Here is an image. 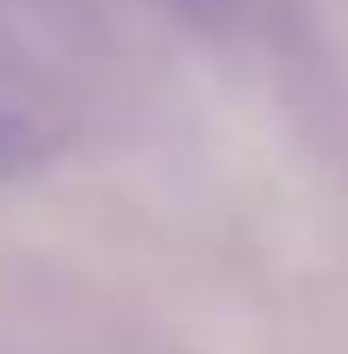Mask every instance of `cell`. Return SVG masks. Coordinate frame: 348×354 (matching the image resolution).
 Here are the masks:
<instances>
[{"label": "cell", "instance_id": "6da1fadb", "mask_svg": "<svg viewBox=\"0 0 348 354\" xmlns=\"http://www.w3.org/2000/svg\"><path fill=\"white\" fill-rule=\"evenodd\" d=\"M6 156H12V131H6V112H0V168H6Z\"/></svg>", "mask_w": 348, "mask_h": 354}]
</instances>
